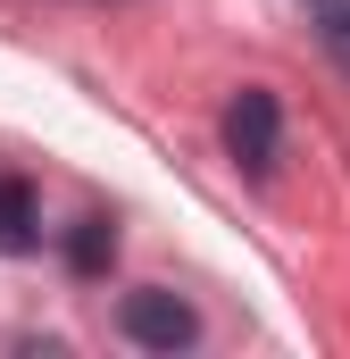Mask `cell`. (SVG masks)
Here are the masks:
<instances>
[{"label":"cell","instance_id":"obj_1","mask_svg":"<svg viewBox=\"0 0 350 359\" xmlns=\"http://www.w3.org/2000/svg\"><path fill=\"white\" fill-rule=\"evenodd\" d=\"M117 326H125V343H142V351H192L200 343V309L167 292V284H142V292H125L117 301Z\"/></svg>","mask_w":350,"mask_h":359},{"label":"cell","instance_id":"obj_2","mask_svg":"<svg viewBox=\"0 0 350 359\" xmlns=\"http://www.w3.org/2000/svg\"><path fill=\"white\" fill-rule=\"evenodd\" d=\"M275 142H284V109H275V92L242 84L234 109H225V151H234L251 176H267V168H275Z\"/></svg>","mask_w":350,"mask_h":359},{"label":"cell","instance_id":"obj_3","mask_svg":"<svg viewBox=\"0 0 350 359\" xmlns=\"http://www.w3.org/2000/svg\"><path fill=\"white\" fill-rule=\"evenodd\" d=\"M34 243H42V201H34V184H25V176H0V251L25 259Z\"/></svg>","mask_w":350,"mask_h":359},{"label":"cell","instance_id":"obj_4","mask_svg":"<svg viewBox=\"0 0 350 359\" xmlns=\"http://www.w3.org/2000/svg\"><path fill=\"white\" fill-rule=\"evenodd\" d=\"M108 259H117V226H108V217H76L67 268H76V276H108Z\"/></svg>","mask_w":350,"mask_h":359},{"label":"cell","instance_id":"obj_5","mask_svg":"<svg viewBox=\"0 0 350 359\" xmlns=\"http://www.w3.org/2000/svg\"><path fill=\"white\" fill-rule=\"evenodd\" d=\"M300 8H309V25H326V42L350 59V0H300Z\"/></svg>","mask_w":350,"mask_h":359}]
</instances>
